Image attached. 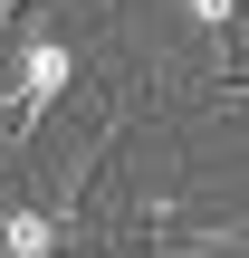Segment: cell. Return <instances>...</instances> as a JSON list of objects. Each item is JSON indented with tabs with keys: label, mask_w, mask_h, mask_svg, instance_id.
Masks as SVG:
<instances>
[{
	"label": "cell",
	"mask_w": 249,
	"mask_h": 258,
	"mask_svg": "<svg viewBox=\"0 0 249 258\" xmlns=\"http://www.w3.org/2000/svg\"><path fill=\"white\" fill-rule=\"evenodd\" d=\"M221 105H249V77H240V86H221Z\"/></svg>",
	"instance_id": "3957f363"
},
{
	"label": "cell",
	"mask_w": 249,
	"mask_h": 258,
	"mask_svg": "<svg viewBox=\"0 0 249 258\" xmlns=\"http://www.w3.org/2000/svg\"><path fill=\"white\" fill-rule=\"evenodd\" d=\"M96 29H106V19H86V10H67V0H29V10L10 19V38H0V172L38 163V134H48L58 105L77 96V77H86V57H96Z\"/></svg>",
	"instance_id": "6da1fadb"
},
{
	"label": "cell",
	"mask_w": 249,
	"mask_h": 258,
	"mask_svg": "<svg viewBox=\"0 0 249 258\" xmlns=\"http://www.w3.org/2000/svg\"><path fill=\"white\" fill-rule=\"evenodd\" d=\"M77 211H58L38 191V172H0V258H67L77 249Z\"/></svg>",
	"instance_id": "7a4b0ae2"
}]
</instances>
